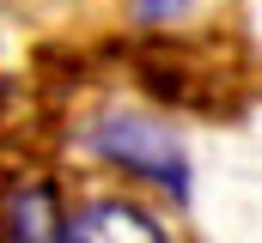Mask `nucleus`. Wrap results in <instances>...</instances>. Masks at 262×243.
I'll list each match as a JSON object with an SVG mask.
<instances>
[{"mask_svg":"<svg viewBox=\"0 0 262 243\" xmlns=\"http://www.w3.org/2000/svg\"><path fill=\"white\" fill-rule=\"evenodd\" d=\"M92 152L98 158H110L116 171H134V177L159 182L165 195H177V201H189V152H183V140L171 134V128H159V121H104L98 134H92Z\"/></svg>","mask_w":262,"mask_h":243,"instance_id":"nucleus-1","label":"nucleus"},{"mask_svg":"<svg viewBox=\"0 0 262 243\" xmlns=\"http://www.w3.org/2000/svg\"><path fill=\"white\" fill-rule=\"evenodd\" d=\"M61 243H177V231L128 195H98L61 219Z\"/></svg>","mask_w":262,"mask_h":243,"instance_id":"nucleus-2","label":"nucleus"},{"mask_svg":"<svg viewBox=\"0 0 262 243\" xmlns=\"http://www.w3.org/2000/svg\"><path fill=\"white\" fill-rule=\"evenodd\" d=\"M18 243H61V213H55V188H25L6 213Z\"/></svg>","mask_w":262,"mask_h":243,"instance_id":"nucleus-3","label":"nucleus"},{"mask_svg":"<svg viewBox=\"0 0 262 243\" xmlns=\"http://www.w3.org/2000/svg\"><path fill=\"white\" fill-rule=\"evenodd\" d=\"M183 6H189V0H134V12H140L146 25H159V18H177Z\"/></svg>","mask_w":262,"mask_h":243,"instance_id":"nucleus-4","label":"nucleus"}]
</instances>
